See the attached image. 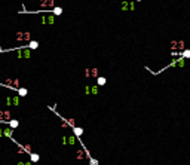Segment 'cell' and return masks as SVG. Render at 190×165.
<instances>
[{"instance_id":"1","label":"cell","mask_w":190,"mask_h":165,"mask_svg":"<svg viewBox=\"0 0 190 165\" xmlns=\"http://www.w3.org/2000/svg\"><path fill=\"white\" fill-rule=\"evenodd\" d=\"M15 39L18 42H30L31 40V33L30 31H18L15 34Z\"/></svg>"},{"instance_id":"2","label":"cell","mask_w":190,"mask_h":165,"mask_svg":"<svg viewBox=\"0 0 190 165\" xmlns=\"http://www.w3.org/2000/svg\"><path fill=\"white\" fill-rule=\"evenodd\" d=\"M11 112L9 110H0V122H6V121H11Z\"/></svg>"},{"instance_id":"3","label":"cell","mask_w":190,"mask_h":165,"mask_svg":"<svg viewBox=\"0 0 190 165\" xmlns=\"http://www.w3.org/2000/svg\"><path fill=\"white\" fill-rule=\"evenodd\" d=\"M85 76L86 77H98V70L97 68H86V71H85Z\"/></svg>"},{"instance_id":"4","label":"cell","mask_w":190,"mask_h":165,"mask_svg":"<svg viewBox=\"0 0 190 165\" xmlns=\"http://www.w3.org/2000/svg\"><path fill=\"white\" fill-rule=\"evenodd\" d=\"M120 8H122V11H134V3H132V2H126V0H125V2H122V5H120Z\"/></svg>"},{"instance_id":"5","label":"cell","mask_w":190,"mask_h":165,"mask_svg":"<svg viewBox=\"0 0 190 165\" xmlns=\"http://www.w3.org/2000/svg\"><path fill=\"white\" fill-rule=\"evenodd\" d=\"M39 3H40L42 8H53V3H55V2H53V0H40Z\"/></svg>"},{"instance_id":"6","label":"cell","mask_w":190,"mask_h":165,"mask_svg":"<svg viewBox=\"0 0 190 165\" xmlns=\"http://www.w3.org/2000/svg\"><path fill=\"white\" fill-rule=\"evenodd\" d=\"M55 22V16L51 15V16H43L42 18V24H53Z\"/></svg>"},{"instance_id":"7","label":"cell","mask_w":190,"mask_h":165,"mask_svg":"<svg viewBox=\"0 0 190 165\" xmlns=\"http://www.w3.org/2000/svg\"><path fill=\"white\" fill-rule=\"evenodd\" d=\"M171 45H172V48H174V49H175V48H180L181 51H184V40H178V42H177V40H174Z\"/></svg>"},{"instance_id":"8","label":"cell","mask_w":190,"mask_h":165,"mask_svg":"<svg viewBox=\"0 0 190 165\" xmlns=\"http://www.w3.org/2000/svg\"><path fill=\"white\" fill-rule=\"evenodd\" d=\"M16 91H18V95H20V97H25V95H27V92H28V91H27L25 88H18Z\"/></svg>"},{"instance_id":"9","label":"cell","mask_w":190,"mask_h":165,"mask_svg":"<svg viewBox=\"0 0 190 165\" xmlns=\"http://www.w3.org/2000/svg\"><path fill=\"white\" fill-rule=\"evenodd\" d=\"M27 48H30V49H37V48H39V42H36V40H30V45H28Z\"/></svg>"},{"instance_id":"10","label":"cell","mask_w":190,"mask_h":165,"mask_svg":"<svg viewBox=\"0 0 190 165\" xmlns=\"http://www.w3.org/2000/svg\"><path fill=\"white\" fill-rule=\"evenodd\" d=\"M51 12H52L53 15H61V13H63V8H58V6H56V8H53Z\"/></svg>"},{"instance_id":"11","label":"cell","mask_w":190,"mask_h":165,"mask_svg":"<svg viewBox=\"0 0 190 165\" xmlns=\"http://www.w3.org/2000/svg\"><path fill=\"white\" fill-rule=\"evenodd\" d=\"M8 122H9V126L12 128V130L18 128V125H20V122H18V121H8Z\"/></svg>"},{"instance_id":"12","label":"cell","mask_w":190,"mask_h":165,"mask_svg":"<svg viewBox=\"0 0 190 165\" xmlns=\"http://www.w3.org/2000/svg\"><path fill=\"white\" fill-rule=\"evenodd\" d=\"M30 159H31V162H37L40 159V156L37 155V153H30Z\"/></svg>"},{"instance_id":"13","label":"cell","mask_w":190,"mask_h":165,"mask_svg":"<svg viewBox=\"0 0 190 165\" xmlns=\"http://www.w3.org/2000/svg\"><path fill=\"white\" fill-rule=\"evenodd\" d=\"M73 131H74V134L77 135V137H79V135L83 132V130H82V128H79V126H74V128H73Z\"/></svg>"},{"instance_id":"14","label":"cell","mask_w":190,"mask_h":165,"mask_svg":"<svg viewBox=\"0 0 190 165\" xmlns=\"http://www.w3.org/2000/svg\"><path fill=\"white\" fill-rule=\"evenodd\" d=\"M181 57H183V58H190V49H184V51L181 52Z\"/></svg>"},{"instance_id":"15","label":"cell","mask_w":190,"mask_h":165,"mask_svg":"<svg viewBox=\"0 0 190 165\" xmlns=\"http://www.w3.org/2000/svg\"><path fill=\"white\" fill-rule=\"evenodd\" d=\"M12 131H13V130H12V128H6V130L3 131V134H5L6 137H11V135H12Z\"/></svg>"},{"instance_id":"16","label":"cell","mask_w":190,"mask_h":165,"mask_svg":"<svg viewBox=\"0 0 190 165\" xmlns=\"http://www.w3.org/2000/svg\"><path fill=\"white\" fill-rule=\"evenodd\" d=\"M97 83L98 85H106V79L104 77H97Z\"/></svg>"},{"instance_id":"17","label":"cell","mask_w":190,"mask_h":165,"mask_svg":"<svg viewBox=\"0 0 190 165\" xmlns=\"http://www.w3.org/2000/svg\"><path fill=\"white\" fill-rule=\"evenodd\" d=\"M83 156H85L83 152H82V150H77V153H76V158H77V159H83Z\"/></svg>"},{"instance_id":"18","label":"cell","mask_w":190,"mask_h":165,"mask_svg":"<svg viewBox=\"0 0 190 165\" xmlns=\"http://www.w3.org/2000/svg\"><path fill=\"white\" fill-rule=\"evenodd\" d=\"M67 140H68V141H67L68 144H74V143H76V140H74V137H68Z\"/></svg>"},{"instance_id":"19","label":"cell","mask_w":190,"mask_h":165,"mask_svg":"<svg viewBox=\"0 0 190 165\" xmlns=\"http://www.w3.org/2000/svg\"><path fill=\"white\" fill-rule=\"evenodd\" d=\"M91 91H92V94H98V88H97V86H92Z\"/></svg>"},{"instance_id":"20","label":"cell","mask_w":190,"mask_h":165,"mask_svg":"<svg viewBox=\"0 0 190 165\" xmlns=\"http://www.w3.org/2000/svg\"><path fill=\"white\" fill-rule=\"evenodd\" d=\"M91 165H98V162L95 161V159H92V158H91Z\"/></svg>"},{"instance_id":"21","label":"cell","mask_w":190,"mask_h":165,"mask_svg":"<svg viewBox=\"0 0 190 165\" xmlns=\"http://www.w3.org/2000/svg\"><path fill=\"white\" fill-rule=\"evenodd\" d=\"M137 2H141V0H137Z\"/></svg>"}]
</instances>
